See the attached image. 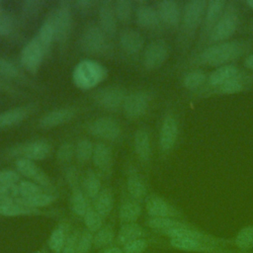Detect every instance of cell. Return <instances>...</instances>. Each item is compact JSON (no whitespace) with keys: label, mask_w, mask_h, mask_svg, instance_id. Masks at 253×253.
Masks as SVG:
<instances>
[{"label":"cell","mask_w":253,"mask_h":253,"mask_svg":"<svg viewBox=\"0 0 253 253\" xmlns=\"http://www.w3.org/2000/svg\"><path fill=\"white\" fill-rule=\"evenodd\" d=\"M253 41L249 39H235L209 45L196 54L189 55L180 65L184 69L201 67H219L232 64L242 56L250 53Z\"/></svg>","instance_id":"cell-1"},{"label":"cell","mask_w":253,"mask_h":253,"mask_svg":"<svg viewBox=\"0 0 253 253\" xmlns=\"http://www.w3.org/2000/svg\"><path fill=\"white\" fill-rule=\"evenodd\" d=\"M206 0H189L183 4L182 19L177 36V45L182 53H188L200 31L205 10Z\"/></svg>","instance_id":"cell-2"},{"label":"cell","mask_w":253,"mask_h":253,"mask_svg":"<svg viewBox=\"0 0 253 253\" xmlns=\"http://www.w3.org/2000/svg\"><path fill=\"white\" fill-rule=\"evenodd\" d=\"M240 24V14L236 2H227L222 15L211 30L208 39L206 40L203 48L214 43L229 41L238 30Z\"/></svg>","instance_id":"cell-3"},{"label":"cell","mask_w":253,"mask_h":253,"mask_svg":"<svg viewBox=\"0 0 253 253\" xmlns=\"http://www.w3.org/2000/svg\"><path fill=\"white\" fill-rule=\"evenodd\" d=\"M180 118L175 110H168L162 118L158 144L161 154L166 157L175 148L180 135Z\"/></svg>","instance_id":"cell-4"},{"label":"cell","mask_w":253,"mask_h":253,"mask_svg":"<svg viewBox=\"0 0 253 253\" xmlns=\"http://www.w3.org/2000/svg\"><path fill=\"white\" fill-rule=\"evenodd\" d=\"M252 86H253V74H250L247 71L243 70L236 77L210 90L191 94V97L195 99H206V98H211L215 96L234 95V94L247 91Z\"/></svg>","instance_id":"cell-5"},{"label":"cell","mask_w":253,"mask_h":253,"mask_svg":"<svg viewBox=\"0 0 253 253\" xmlns=\"http://www.w3.org/2000/svg\"><path fill=\"white\" fill-rule=\"evenodd\" d=\"M226 4L227 1L225 0H210L207 2V7L205 10L199 35L196 40V43L189 55L196 54L203 48L206 40L208 39L211 30L222 15Z\"/></svg>","instance_id":"cell-6"},{"label":"cell","mask_w":253,"mask_h":253,"mask_svg":"<svg viewBox=\"0 0 253 253\" xmlns=\"http://www.w3.org/2000/svg\"><path fill=\"white\" fill-rule=\"evenodd\" d=\"M107 75V70L92 60L81 61L73 72L74 83L82 89H89L100 83Z\"/></svg>","instance_id":"cell-7"},{"label":"cell","mask_w":253,"mask_h":253,"mask_svg":"<svg viewBox=\"0 0 253 253\" xmlns=\"http://www.w3.org/2000/svg\"><path fill=\"white\" fill-rule=\"evenodd\" d=\"M49 19L54 29L55 40L59 42H64L70 34L72 26V16L69 2H59L57 8L50 14Z\"/></svg>","instance_id":"cell-8"},{"label":"cell","mask_w":253,"mask_h":253,"mask_svg":"<svg viewBox=\"0 0 253 253\" xmlns=\"http://www.w3.org/2000/svg\"><path fill=\"white\" fill-rule=\"evenodd\" d=\"M170 55V46L164 40H154L144 48L142 64L148 70L161 67Z\"/></svg>","instance_id":"cell-9"},{"label":"cell","mask_w":253,"mask_h":253,"mask_svg":"<svg viewBox=\"0 0 253 253\" xmlns=\"http://www.w3.org/2000/svg\"><path fill=\"white\" fill-rule=\"evenodd\" d=\"M151 102V94L146 90H136L126 94L123 109L128 119H138L148 110Z\"/></svg>","instance_id":"cell-10"},{"label":"cell","mask_w":253,"mask_h":253,"mask_svg":"<svg viewBox=\"0 0 253 253\" xmlns=\"http://www.w3.org/2000/svg\"><path fill=\"white\" fill-rule=\"evenodd\" d=\"M19 174L30 179L32 182L38 184L48 193H53V185L51 180L34 161L27 158H19L15 162Z\"/></svg>","instance_id":"cell-11"},{"label":"cell","mask_w":253,"mask_h":253,"mask_svg":"<svg viewBox=\"0 0 253 253\" xmlns=\"http://www.w3.org/2000/svg\"><path fill=\"white\" fill-rule=\"evenodd\" d=\"M50 152V145L44 140H35L15 145L9 150V155L19 158H27L32 161L45 159Z\"/></svg>","instance_id":"cell-12"},{"label":"cell","mask_w":253,"mask_h":253,"mask_svg":"<svg viewBox=\"0 0 253 253\" xmlns=\"http://www.w3.org/2000/svg\"><path fill=\"white\" fill-rule=\"evenodd\" d=\"M155 8L162 25L174 31L179 30L183 5L175 0H162L156 3Z\"/></svg>","instance_id":"cell-13"},{"label":"cell","mask_w":253,"mask_h":253,"mask_svg":"<svg viewBox=\"0 0 253 253\" xmlns=\"http://www.w3.org/2000/svg\"><path fill=\"white\" fill-rule=\"evenodd\" d=\"M145 210L149 217L181 218L182 212L164 198L158 195H150L145 199Z\"/></svg>","instance_id":"cell-14"},{"label":"cell","mask_w":253,"mask_h":253,"mask_svg":"<svg viewBox=\"0 0 253 253\" xmlns=\"http://www.w3.org/2000/svg\"><path fill=\"white\" fill-rule=\"evenodd\" d=\"M107 36L97 25L86 27L80 38V46L83 51L88 53L102 52L107 43Z\"/></svg>","instance_id":"cell-15"},{"label":"cell","mask_w":253,"mask_h":253,"mask_svg":"<svg viewBox=\"0 0 253 253\" xmlns=\"http://www.w3.org/2000/svg\"><path fill=\"white\" fill-rule=\"evenodd\" d=\"M169 245L174 249L193 253H233V250L221 245L179 238L169 239Z\"/></svg>","instance_id":"cell-16"},{"label":"cell","mask_w":253,"mask_h":253,"mask_svg":"<svg viewBox=\"0 0 253 253\" xmlns=\"http://www.w3.org/2000/svg\"><path fill=\"white\" fill-rule=\"evenodd\" d=\"M45 50L41 45L39 41L32 39L22 49L21 62L26 70L36 74L40 69Z\"/></svg>","instance_id":"cell-17"},{"label":"cell","mask_w":253,"mask_h":253,"mask_svg":"<svg viewBox=\"0 0 253 253\" xmlns=\"http://www.w3.org/2000/svg\"><path fill=\"white\" fill-rule=\"evenodd\" d=\"M88 129L94 136L106 140H115L122 132L120 124L109 117H101L92 121Z\"/></svg>","instance_id":"cell-18"},{"label":"cell","mask_w":253,"mask_h":253,"mask_svg":"<svg viewBox=\"0 0 253 253\" xmlns=\"http://www.w3.org/2000/svg\"><path fill=\"white\" fill-rule=\"evenodd\" d=\"M126 97V92L117 86H108L95 94L96 103L108 110H116L123 106Z\"/></svg>","instance_id":"cell-19"},{"label":"cell","mask_w":253,"mask_h":253,"mask_svg":"<svg viewBox=\"0 0 253 253\" xmlns=\"http://www.w3.org/2000/svg\"><path fill=\"white\" fill-rule=\"evenodd\" d=\"M243 70L240 69L234 63L216 67L212 71L209 72L208 80H207V83H206L205 87L202 90L198 91V92L207 91V90H210L211 88H214V87H216V86H218V85H220V84H222V83H224V82H226V81L236 77ZM198 92H196V93H198Z\"/></svg>","instance_id":"cell-20"},{"label":"cell","mask_w":253,"mask_h":253,"mask_svg":"<svg viewBox=\"0 0 253 253\" xmlns=\"http://www.w3.org/2000/svg\"><path fill=\"white\" fill-rule=\"evenodd\" d=\"M99 27L108 37H113L117 32V17L114 10V3L106 0L102 1L98 9Z\"/></svg>","instance_id":"cell-21"},{"label":"cell","mask_w":253,"mask_h":253,"mask_svg":"<svg viewBox=\"0 0 253 253\" xmlns=\"http://www.w3.org/2000/svg\"><path fill=\"white\" fill-rule=\"evenodd\" d=\"M135 20L140 28L146 30H158L162 25L156 8L148 4H141L137 7Z\"/></svg>","instance_id":"cell-22"},{"label":"cell","mask_w":253,"mask_h":253,"mask_svg":"<svg viewBox=\"0 0 253 253\" xmlns=\"http://www.w3.org/2000/svg\"><path fill=\"white\" fill-rule=\"evenodd\" d=\"M120 44L127 54H136L144 46V38L134 29H126L120 35Z\"/></svg>","instance_id":"cell-23"},{"label":"cell","mask_w":253,"mask_h":253,"mask_svg":"<svg viewBox=\"0 0 253 253\" xmlns=\"http://www.w3.org/2000/svg\"><path fill=\"white\" fill-rule=\"evenodd\" d=\"M208 76L209 72H206L202 68L187 69L181 77V83L185 89L193 94L202 90L205 87Z\"/></svg>","instance_id":"cell-24"},{"label":"cell","mask_w":253,"mask_h":253,"mask_svg":"<svg viewBox=\"0 0 253 253\" xmlns=\"http://www.w3.org/2000/svg\"><path fill=\"white\" fill-rule=\"evenodd\" d=\"M74 110L69 108H61L50 111L40 119V126L42 128H51L69 122L74 117Z\"/></svg>","instance_id":"cell-25"},{"label":"cell","mask_w":253,"mask_h":253,"mask_svg":"<svg viewBox=\"0 0 253 253\" xmlns=\"http://www.w3.org/2000/svg\"><path fill=\"white\" fill-rule=\"evenodd\" d=\"M133 148L137 157L147 163L151 157V139L149 131L145 128H138L133 136Z\"/></svg>","instance_id":"cell-26"},{"label":"cell","mask_w":253,"mask_h":253,"mask_svg":"<svg viewBox=\"0 0 253 253\" xmlns=\"http://www.w3.org/2000/svg\"><path fill=\"white\" fill-rule=\"evenodd\" d=\"M146 231L136 222L125 223L120 227L116 236V242L118 245L125 246L126 244L134 241L136 239L145 238Z\"/></svg>","instance_id":"cell-27"},{"label":"cell","mask_w":253,"mask_h":253,"mask_svg":"<svg viewBox=\"0 0 253 253\" xmlns=\"http://www.w3.org/2000/svg\"><path fill=\"white\" fill-rule=\"evenodd\" d=\"M145 223L149 228L159 232L160 234L168 230L184 228L192 225V223H189L184 219L172 217H149Z\"/></svg>","instance_id":"cell-28"},{"label":"cell","mask_w":253,"mask_h":253,"mask_svg":"<svg viewBox=\"0 0 253 253\" xmlns=\"http://www.w3.org/2000/svg\"><path fill=\"white\" fill-rule=\"evenodd\" d=\"M126 190L131 199L141 202L147 198V187L136 171H130L126 179Z\"/></svg>","instance_id":"cell-29"},{"label":"cell","mask_w":253,"mask_h":253,"mask_svg":"<svg viewBox=\"0 0 253 253\" xmlns=\"http://www.w3.org/2000/svg\"><path fill=\"white\" fill-rule=\"evenodd\" d=\"M92 160L94 165L104 173H108L112 167V150L110 146L103 142H98L94 146V151L92 155Z\"/></svg>","instance_id":"cell-30"},{"label":"cell","mask_w":253,"mask_h":253,"mask_svg":"<svg viewBox=\"0 0 253 253\" xmlns=\"http://www.w3.org/2000/svg\"><path fill=\"white\" fill-rule=\"evenodd\" d=\"M141 214L140 203L133 199H126L122 202L119 209V219L122 224L136 222Z\"/></svg>","instance_id":"cell-31"},{"label":"cell","mask_w":253,"mask_h":253,"mask_svg":"<svg viewBox=\"0 0 253 253\" xmlns=\"http://www.w3.org/2000/svg\"><path fill=\"white\" fill-rule=\"evenodd\" d=\"M69 234V224L66 222H60L48 237V248L53 253H61Z\"/></svg>","instance_id":"cell-32"},{"label":"cell","mask_w":253,"mask_h":253,"mask_svg":"<svg viewBox=\"0 0 253 253\" xmlns=\"http://www.w3.org/2000/svg\"><path fill=\"white\" fill-rule=\"evenodd\" d=\"M31 113L30 106H22L7 110L0 114V128L13 126L26 119Z\"/></svg>","instance_id":"cell-33"},{"label":"cell","mask_w":253,"mask_h":253,"mask_svg":"<svg viewBox=\"0 0 253 253\" xmlns=\"http://www.w3.org/2000/svg\"><path fill=\"white\" fill-rule=\"evenodd\" d=\"M42 211L39 209H34L23 204L17 203L15 201L0 205V215L15 217V216H24V215H34L40 214Z\"/></svg>","instance_id":"cell-34"},{"label":"cell","mask_w":253,"mask_h":253,"mask_svg":"<svg viewBox=\"0 0 253 253\" xmlns=\"http://www.w3.org/2000/svg\"><path fill=\"white\" fill-rule=\"evenodd\" d=\"M93 208L103 217L108 216L114 208V195L111 189L104 188L93 200Z\"/></svg>","instance_id":"cell-35"},{"label":"cell","mask_w":253,"mask_h":253,"mask_svg":"<svg viewBox=\"0 0 253 253\" xmlns=\"http://www.w3.org/2000/svg\"><path fill=\"white\" fill-rule=\"evenodd\" d=\"M81 189L87 198L94 200L101 191V181L98 174L92 170H88L82 178Z\"/></svg>","instance_id":"cell-36"},{"label":"cell","mask_w":253,"mask_h":253,"mask_svg":"<svg viewBox=\"0 0 253 253\" xmlns=\"http://www.w3.org/2000/svg\"><path fill=\"white\" fill-rule=\"evenodd\" d=\"M232 244L241 252H247L253 249V224L239 229L232 239Z\"/></svg>","instance_id":"cell-37"},{"label":"cell","mask_w":253,"mask_h":253,"mask_svg":"<svg viewBox=\"0 0 253 253\" xmlns=\"http://www.w3.org/2000/svg\"><path fill=\"white\" fill-rule=\"evenodd\" d=\"M89 207L90 206L88 204L87 197L82 191L81 187L73 188L70 197V209L72 212L78 216L83 217Z\"/></svg>","instance_id":"cell-38"},{"label":"cell","mask_w":253,"mask_h":253,"mask_svg":"<svg viewBox=\"0 0 253 253\" xmlns=\"http://www.w3.org/2000/svg\"><path fill=\"white\" fill-rule=\"evenodd\" d=\"M116 239L114 228L111 225H105L93 236V245L96 249L107 248L113 245Z\"/></svg>","instance_id":"cell-39"},{"label":"cell","mask_w":253,"mask_h":253,"mask_svg":"<svg viewBox=\"0 0 253 253\" xmlns=\"http://www.w3.org/2000/svg\"><path fill=\"white\" fill-rule=\"evenodd\" d=\"M55 200H56V197L53 194L47 193V192L42 193L40 195L34 196L32 198H28V199H23V198L14 199L15 202L23 204V205L31 207V208H34V209L47 207L48 205L52 204Z\"/></svg>","instance_id":"cell-40"},{"label":"cell","mask_w":253,"mask_h":253,"mask_svg":"<svg viewBox=\"0 0 253 253\" xmlns=\"http://www.w3.org/2000/svg\"><path fill=\"white\" fill-rule=\"evenodd\" d=\"M36 39L39 41V42L41 43V45L43 47L45 51L49 48L53 40H55L54 29L49 17L40 27L38 36L36 37Z\"/></svg>","instance_id":"cell-41"},{"label":"cell","mask_w":253,"mask_h":253,"mask_svg":"<svg viewBox=\"0 0 253 253\" xmlns=\"http://www.w3.org/2000/svg\"><path fill=\"white\" fill-rule=\"evenodd\" d=\"M114 10L117 20L122 23H127L131 19L133 5L128 0H118L114 3Z\"/></svg>","instance_id":"cell-42"},{"label":"cell","mask_w":253,"mask_h":253,"mask_svg":"<svg viewBox=\"0 0 253 253\" xmlns=\"http://www.w3.org/2000/svg\"><path fill=\"white\" fill-rule=\"evenodd\" d=\"M103 216L99 214L93 207H89L83 215V220L87 230L92 233L97 232L99 229L103 227Z\"/></svg>","instance_id":"cell-43"},{"label":"cell","mask_w":253,"mask_h":253,"mask_svg":"<svg viewBox=\"0 0 253 253\" xmlns=\"http://www.w3.org/2000/svg\"><path fill=\"white\" fill-rule=\"evenodd\" d=\"M93 151L94 146L92 142L87 138H82L77 142L75 146V157L79 162L85 163L92 159Z\"/></svg>","instance_id":"cell-44"},{"label":"cell","mask_w":253,"mask_h":253,"mask_svg":"<svg viewBox=\"0 0 253 253\" xmlns=\"http://www.w3.org/2000/svg\"><path fill=\"white\" fill-rule=\"evenodd\" d=\"M18 188H19V194H20V196L18 198H23V199L32 198L34 196H37V195L46 192L44 189H42L38 184H36L32 181H28V180L20 181L18 183Z\"/></svg>","instance_id":"cell-45"},{"label":"cell","mask_w":253,"mask_h":253,"mask_svg":"<svg viewBox=\"0 0 253 253\" xmlns=\"http://www.w3.org/2000/svg\"><path fill=\"white\" fill-rule=\"evenodd\" d=\"M93 233L87 229H84L80 232L76 253H89L93 246Z\"/></svg>","instance_id":"cell-46"},{"label":"cell","mask_w":253,"mask_h":253,"mask_svg":"<svg viewBox=\"0 0 253 253\" xmlns=\"http://www.w3.org/2000/svg\"><path fill=\"white\" fill-rule=\"evenodd\" d=\"M75 156V146L71 142H63L56 151V158L61 163L69 162Z\"/></svg>","instance_id":"cell-47"},{"label":"cell","mask_w":253,"mask_h":253,"mask_svg":"<svg viewBox=\"0 0 253 253\" xmlns=\"http://www.w3.org/2000/svg\"><path fill=\"white\" fill-rule=\"evenodd\" d=\"M149 246V241L146 238L136 239L123 246V253H143Z\"/></svg>","instance_id":"cell-48"},{"label":"cell","mask_w":253,"mask_h":253,"mask_svg":"<svg viewBox=\"0 0 253 253\" xmlns=\"http://www.w3.org/2000/svg\"><path fill=\"white\" fill-rule=\"evenodd\" d=\"M19 75L16 65L4 58H0V76L5 78H15Z\"/></svg>","instance_id":"cell-49"},{"label":"cell","mask_w":253,"mask_h":253,"mask_svg":"<svg viewBox=\"0 0 253 253\" xmlns=\"http://www.w3.org/2000/svg\"><path fill=\"white\" fill-rule=\"evenodd\" d=\"M42 2L40 0H27L22 5L23 13L26 17H35L42 9Z\"/></svg>","instance_id":"cell-50"},{"label":"cell","mask_w":253,"mask_h":253,"mask_svg":"<svg viewBox=\"0 0 253 253\" xmlns=\"http://www.w3.org/2000/svg\"><path fill=\"white\" fill-rule=\"evenodd\" d=\"M20 182V175L18 171L14 170H0V185H15Z\"/></svg>","instance_id":"cell-51"},{"label":"cell","mask_w":253,"mask_h":253,"mask_svg":"<svg viewBox=\"0 0 253 253\" xmlns=\"http://www.w3.org/2000/svg\"><path fill=\"white\" fill-rule=\"evenodd\" d=\"M80 232H81L80 230H75L74 232L69 234L61 253H76L77 242H78Z\"/></svg>","instance_id":"cell-52"},{"label":"cell","mask_w":253,"mask_h":253,"mask_svg":"<svg viewBox=\"0 0 253 253\" xmlns=\"http://www.w3.org/2000/svg\"><path fill=\"white\" fill-rule=\"evenodd\" d=\"M14 27V20L9 15H0V37L9 35Z\"/></svg>","instance_id":"cell-53"},{"label":"cell","mask_w":253,"mask_h":253,"mask_svg":"<svg viewBox=\"0 0 253 253\" xmlns=\"http://www.w3.org/2000/svg\"><path fill=\"white\" fill-rule=\"evenodd\" d=\"M66 180L68 182V184L71 186V188H77L80 187L79 186V175L76 169L74 168H68L66 171Z\"/></svg>","instance_id":"cell-54"},{"label":"cell","mask_w":253,"mask_h":253,"mask_svg":"<svg viewBox=\"0 0 253 253\" xmlns=\"http://www.w3.org/2000/svg\"><path fill=\"white\" fill-rule=\"evenodd\" d=\"M243 66L248 69L253 71V52L248 53L246 56H244L243 59Z\"/></svg>","instance_id":"cell-55"},{"label":"cell","mask_w":253,"mask_h":253,"mask_svg":"<svg viewBox=\"0 0 253 253\" xmlns=\"http://www.w3.org/2000/svg\"><path fill=\"white\" fill-rule=\"evenodd\" d=\"M92 4H93V2L89 1V0H79L75 3V5L78 7V9L83 12L89 10V8H90V6H92Z\"/></svg>","instance_id":"cell-56"},{"label":"cell","mask_w":253,"mask_h":253,"mask_svg":"<svg viewBox=\"0 0 253 253\" xmlns=\"http://www.w3.org/2000/svg\"><path fill=\"white\" fill-rule=\"evenodd\" d=\"M100 253H123V249L119 246H110L104 248Z\"/></svg>","instance_id":"cell-57"},{"label":"cell","mask_w":253,"mask_h":253,"mask_svg":"<svg viewBox=\"0 0 253 253\" xmlns=\"http://www.w3.org/2000/svg\"><path fill=\"white\" fill-rule=\"evenodd\" d=\"M13 200L12 199H9V198H6V197H3L0 195V205L2 204H6V203H9V202H12Z\"/></svg>","instance_id":"cell-58"},{"label":"cell","mask_w":253,"mask_h":253,"mask_svg":"<svg viewBox=\"0 0 253 253\" xmlns=\"http://www.w3.org/2000/svg\"><path fill=\"white\" fill-rule=\"evenodd\" d=\"M244 4H246L251 10H253V0H246L244 1Z\"/></svg>","instance_id":"cell-59"},{"label":"cell","mask_w":253,"mask_h":253,"mask_svg":"<svg viewBox=\"0 0 253 253\" xmlns=\"http://www.w3.org/2000/svg\"><path fill=\"white\" fill-rule=\"evenodd\" d=\"M249 31L253 34V21L250 23V26H249Z\"/></svg>","instance_id":"cell-60"},{"label":"cell","mask_w":253,"mask_h":253,"mask_svg":"<svg viewBox=\"0 0 253 253\" xmlns=\"http://www.w3.org/2000/svg\"><path fill=\"white\" fill-rule=\"evenodd\" d=\"M37 253H47V252H46V251H45V250H44V249H43V250H41V251H38V252H37Z\"/></svg>","instance_id":"cell-61"},{"label":"cell","mask_w":253,"mask_h":253,"mask_svg":"<svg viewBox=\"0 0 253 253\" xmlns=\"http://www.w3.org/2000/svg\"><path fill=\"white\" fill-rule=\"evenodd\" d=\"M243 253H253V252H249V251H247V252H243Z\"/></svg>","instance_id":"cell-62"},{"label":"cell","mask_w":253,"mask_h":253,"mask_svg":"<svg viewBox=\"0 0 253 253\" xmlns=\"http://www.w3.org/2000/svg\"><path fill=\"white\" fill-rule=\"evenodd\" d=\"M2 86V82H1V80H0V87Z\"/></svg>","instance_id":"cell-63"}]
</instances>
